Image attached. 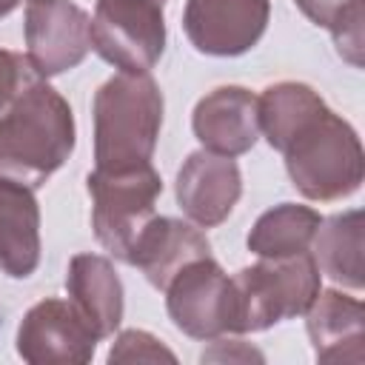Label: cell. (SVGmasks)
I'll return each instance as SVG.
<instances>
[{
  "instance_id": "6da1fadb",
  "label": "cell",
  "mask_w": 365,
  "mask_h": 365,
  "mask_svg": "<svg viewBox=\"0 0 365 365\" xmlns=\"http://www.w3.org/2000/svg\"><path fill=\"white\" fill-rule=\"evenodd\" d=\"M74 148L71 106L43 80L0 114V177L40 188Z\"/></svg>"
},
{
  "instance_id": "7a4b0ae2",
  "label": "cell",
  "mask_w": 365,
  "mask_h": 365,
  "mask_svg": "<svg viewBox=\"0 0 365 365\" xmlns=\"http://www.w3.org/2000/svg\"><path fill=\"white\" fill-rule=\"evenodd\" d=\"M163 125V91L148 71H120L94 94V160L100 171L151 163Z\"/></svg>"
},
{
  "instance_id": "3957f363",
  "label": "cell",
  "mask_w": 365,
  "mask_h": 365,
  "mask_svg": "<svg viewBox=\"0 0 365 365\" xmlns=\"http://www.w3.org/2000/svg\"><path fill=\"white\" fill-rule=\"evenodd\" d=\"M285 168L294 188L317 202L354 194L362 182V145L356 131L331 108L319 111L288 145Z\"/></svg>"
},
{
  "instance_id": "277c9868",
  "label": "cell",
  "mask_w": 365,
  "mask_h": 365,
  "mask_svg": "<svg viewBox=\"0 0 365 365\" xmlns=\"http://www.w3.org/2000/svg\"><path fill=\"white\" fill-rule=\"evenodd\" d=\"M234 288V334L265 331L282 319L308 311L319 294V268L311 254H294L268 259L237 271L231 277Z\"/></svg>"
},
{
  "instance_id": "5b68a950",
  "label": "cell",
  "mask_w": 365,
  "mask_h": 365,
  "mask_svg": "<svg viewBox=\"0 0 365 365\" xmlns=\"http://www.w3.org/2000/svg\"><path fill=\"white\" fill-rule=\"evenodd\" d=\"M91 194V228L97 242L117 259H128L131 245L154 217V202L163 191V180L154 165L131 171H100L88 174Z\"/></svg>"
},
{
  "instance_id": "8992f818",
  "label": "cell",
  "mask_w": 365,
  "mask_h": 365,
  "mask_svg": "<svg viewBox=\"0 0 365 365\" xmlns=\"http://www.w3.org/2000/svg\"><path fill=\"white\" fill-rule=\"evenodd\" d=\"M165 0H97L91 48L120 71L154 68L165 48Z\"/></svg>"
},
{
  "instance_id": "52a82bcc",
  "label": "cell",
  "mask_w": 365,
  "mask_h": 365,
  "mask_svg": "<svg viewBox=\"0 0 365 365\" xmlns=\"http://www.w3.org/2000/svg\"><path fill=\"white\" fill-rule=\"evenodd\" d=\"M168 317L194 339H217L234 334V288L231 277L211 259L188 262L165 288Z\"/></svg>"
},
{
  "instance_id": "ba28073f",
  "label": "cell",
  "mask_w": 365,
  "mask_h": 365,
  "mask_svg": "<svg viewBox=\"0 0 365 365\" xmlns=\"http://www.w3.org/2000/svg\"><path fill=\"white\" fill-rule=\"evenodd\" d=\"M97 334L68 299H43L20 322L17 354L31 365H83L94 356Z\"/></svg>"
},
{
  "instance_id": "9c48e42d",
  "label": "cell",
  "mask_w": 365,
  "mask_h": 365,
  "mask_svg": "<svg viewBox=\"0 0 365 365\" xmlns=\"http://www.w3.org/2000/svg\"><path fill=\"white\" fill-rule=\"evenodd\" d=\"M29 60L40 77L63 74L83 63L91 48V17L71 0L29 3L26 9Z\"/></svg>"
},
{
  "instance_id": "30bf717a",
  "label": "cell",
  "mask_w": 365,
  "mask_h": 365,
  "mask_svg": "<svg viewBox=\"0 0 365 365\" xmlns=\"http://www.w3.org/2000/svg\"><path fill=\"white\" fill-rule=\"evenodd\" d=\"M268 14V0H188L182 29L197 51L237 57L265 34Z\"/></svg>"
},
{
  "instance_id": "8fae6325",
  "label": "cell",
  "mask_w": 365,
  "mask_h": 365,
  "mask_svg": "<svg viewBox=\"0 0 365 365\" xmlns=\"http://www.w3.org/2000/svg\"><path fill=\"white\" fill-rule=\"evenodd\" d=\"M242 194V177L234 157L194 151L177 174V202L185 217L202 228H214L234 211Z\"/></svg>"
},
{
  "instance_id": "7c38bea8",
  "label": "cell",
  "mask_w": 365,
  "mask_h": 365,
  "mask_svg": "<svg viewBox=\"0 0 365 365\" xmlns=\"http://www.w3.org/2000/svg\"><path fill=\"white\" fill-rule=\"evenodd\" d=\"M191 125L205 151L240 157L259 137L257 97L242 86H220L197 103Z\"/></svg>"
},
{
  "instance_id": "4fadbf2b",
  "label": "cell",
  "mask_w": 365,
  "mask_h": 365,
  "mask_svg": "<svg viewBox=\"0 0 365 365\" xmlns=\"http://www.w3.org/2000/svg\"><path fill=\"white\" fill-rule=\"evenodd\" d=\"M211 257V245L205 234H200L194 225L174 220V217H151V222L143 228L137 242L128 251V265H137L145 279L165 291L168 282L194 259Z\"/></svg>"
},
{
  "instance_id": "5bb4252c",
  "label": "cell",
  "mask_w": 365,
  "mask_h": 365,
  "mask_svg": "<svg viewBox=\"0 0 365 365\" xmlns=\"http://www.w3.org/2000/svg\"><path fill=\"white\" fill-rule=\"evenodd\" d=\"M305 314L317 362L365 359V311L356 297L339 291H319Z\"/></svg>"
},
{
  "instance_id": "9a60e30c",
  "label": "cell",
  "mask_w": 365,
  "mask_h": 365,
  "mask_svg": "<svg viewBox=\"0 0 365 365\" xmlns=\"http://www.w3.org/2000/svg\"><path fill=\"white\" fill-rule=\"evenodd\" d=\"M66 288L74 308L91 325L97 339L111 336L123 319V282L114 265L97 254H77L68 262Z\"/></svg>"
},
{
  "instance_id": "2e32d148",
  "label": "cell",
  "mask_w": 365,
  "mask_h": 365,
  "mask_svg": "<svg viewBox=\"0 0 365 365\" xmlns=\"http://www.w3.org/2000/svg\"><path fill=\"white\" fill-rule=\"evenodd\" d=\"M40 262V208L29 185L0 177V271L23 279Z\"/></svg>"
},
{
  "instance_id": "e0dca14e",
  "label": "cell",
  "mask_w": 365,
  "mask_h": 365,
  "mask_svg": "<svg viewBox=\"0 0 365 365\" xmlns=\"http://www.w3.org/2000/svg\"><path fill=\"white\" fill-rule=\"evenodd\" d=\"M311 259L319 274L354 291L362 288V214L345 211L322 220L311 240Z\"/></svg>"
},
{
  "instance_id": "ac0fdd59",
  "label": "cell",
  "mask_w": 365,
  "mask_h": 365,
  "mask_svg": "<svg viewBox=\"0 0 365 365\" xmlns=\"http://www.w3.org/2000/svg\"><path fill=\"white\" fill-rule=\"evenodd\" d=\"M328 106L322 97L305 83H277L268 86L257 97V117L259 131L265 134L268 145L285 151V145Z\"/></svg>"
},
{
  "instance_id": "d6986e66",
  "label": "cell",
  "mask_w": 365,
  "mask_h": 365,
  "mask_svg": "<svg viewBox=\"0 0 365 365\" xmlns=\"http://www.w3.org/2000/svg\"><path fill=\"white\" fill-rule=\"evenodd\" d=\"M319 222H322V217L314 208L282 202V205L265 211L254 222V228L248 234V248L257 257H268V259L305 254L311 248V240H314Z\"/></svg>"
},
{
  "instance_id": "ffe728a7",
  "label": "cell",
  "mask_w": 365,
  "mask_h": 365,
  "mask_svg": "<svg viewBox=\"0 0 365 365\" xmlns=\"http://www.w3.org/2000/svg\"><path fill=\"white\" fill-rule=\"evenodd\" d=\"M37 80H43L37 74V68L31 66L29 57L17 54V51H6L0 48V114Z\"/></svg>"
},
{
  "instance_id": "44dd1931",
  "label": "cell",
  "mask_w": 365,
  "mask_h": 365,
  "mask_svg": "<svg viewBox=\"0 0 365 365\" xmlns=\"http://www.w3.org/2000/svg\"><path fill=\"white\" fill-rule=\"evenodd\" d=\"M108 359L111 362H174L177 356L145 331H123Z\"/></svg>"
},
{
  "instance_id": "7402d4cb",
  "label": "cell",
  "mask_w": 365,
  "mask_h": 365,
  "mask_svg": "<svg viewBox=\"0 0 365 365\" xmlns=\"http://www.w3.org/2000/svg\"><path fill=\"white\" fill-rule=\"evenodd\" d=\"M362 20H365V11H362V3H354L351 9H345L328 29H331V37L336 43V51L342 54V60H348L351 66H362Z\"/></svg>"
},
{
  "instance_id": "603a6c76",
  "label": "cell",
  "mask_w": 365,
  "mask_h": 365,
  "mask_svg": "<svg viewBox=\"0 0 365 365\" xmlns=\"http://www.w3.org/2000/svg\"><path fill=\"white\" fill-rule=\"evenodd\" d=\"M299 9H302V14L308 17V20H314L317 26H331L345 9H351L354 3H362V0H294Z\"/></svg>"
},
{
  "instance_id": "cb8c5ba5",
  "label": "cell",
  "mask_w": 365,
  "mask_h": 365,
  "mask_svg": "<svg viewBox=\"0 0 365 365\" xmlns=\"http://www.w3.org/2000/svg\"><path fill=\"white\" fill-rule=\"evenodd\" d=\"M17 3H20V0H0V17H6Z\"/></svg>"
},
{
  "instance_id": "d4e9b609",
  "label": "cell",
  "mask_w": 365,
  "mask_h": 365,
  "mask_svg": "<svg viewBox=\"0 0 365 365\" xmlns=\"http://www.w3.org/2000/svg\"><path fill=\"white\" fill-rule=\"evenodd\" d=\"M29 3H46V0H29Z\"/></svg>"
}]
</instances>
